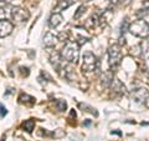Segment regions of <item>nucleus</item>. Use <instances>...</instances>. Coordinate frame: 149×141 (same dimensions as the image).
Returning <instances> with one entry per match:
<instances>
[{
    "mask_svg": "<svg viewBox=\"0 0 149 141\" xmlns=\"http://www.w3.org/2000/svg\"><path fill=\"white\" fill-rule=\"evenodd\" d=\"M11 9H13V6H10L9 4L5 6L0 8V21L1 20H11Z\"/></svg>",
    "mask_w": 149,
    "mask_h": 141,
    "instance_id": "13",
    "label": "nucleus"
},
{
    "mask_svg": "<svg viewBox=\"0 0 149 141\" xmlns=\"http://www.w3.org/2000/svg\"><path fill=\"white\" fill-rule=\"evenodd\" d=\"M118 3H119V0H111V4H112V5H117Z\"/></svg>",
    "mask_w": 149,
    "mask_h": 141,
    "instance_id": "25",
    "label": "nucleus"
},
{
    "mask_svg": "<svg viewBox=\"0 0 149 141\" xmlns=\"http://www.w3.org/2000/svg\"><path fill=\"white\" fill-rule=\"evenodd\" d=\"M128 31L134 36L146 39L149 35V24L144 20V19H139V20L132 23L128 27Z\"/></svg>",
    "mask_w": 149,
    "mask_h": 141,
    "instance_id": "2",
    "label": "nucleus"
},
{
    "mask_svg": "<svg viewBox=\"0 0 149 141\" xmlns=\"http://www.w3.org/2000/svg\"><path fill=\"white\" fill-rule=\"evenodd\" d=\"M80 107H82L83 109V111H87V112H90V114H92V115H95V116H97L98 114H97V111L93 109V107H91V106H88L87 104H80Z\"/></svg>",
    "mask_w": 149,
    "mask_h": 141,
    "instance_id": "20",
    "label": "nucleus"
},
{
    "mask_svg": "<svg viewBox=\"0 0 149 141\" xmlns=\"http://www.w3.org/2000/svg\"><path fill=\"white\" fill-rule=\"evenodd\" d=\"M73 4V0H58L57 5L55 6V13H60L62 10H66Z\"/></svg>",
    "mask_w": 149,
    "mask_h": 141,
    "instance_id": "14",
    "label": "nucleus"
},
{
    "mask_svg": "<svg viewBox=\"0 0 149 141\" xmlns=\"http://www.w3.org/2000/svg\"><path fill=\"white\" fill-rule=\"evenodd\" d=\"M130 96L138 104H144L147 101V99L149 96V91L147 90L146 87H138V89H134L130 92Z\"/></svg>",
    "mask_w": 149,
    "mask_h": 141,
    "instance_id": "6",
    "label": "nucleus"
},
{
    "mask_svg": "<svg viewBox=\"0 0 149 141\" xmlns=\"http://www.w3.org/2000/svg\"><path fill=\"white\" fill-rule=\"evenodd\" d=\"M130 1H132V0H119V3H118V4H120V5H124V6H127L128 4H130Z\"/></svg>",
    "mask_w": 149,
    "mask_h": 141,
    "instance_id": "23",
    "label": "nucleus"
},
{
    "mask_svg": "<svg viewBox=\"0 0 149 141\" xmlns=\"http://www.w3.org/2000/svg\"><path fill=\"white\" fill-rule=\"evenodd\" d=\"M128 21H127V19H124V21L122 23V26H120V36H123L125 34V31L128 30Z\"/></svg>",
    "mask_w": 149,
    "mask_h": 141,
    "instance_id": "21",
    "label": "nucleus"
},
{
    "mask_svg": "<svg viewBox=\"0 0 149 141\" xmlns=\"http://www.w3.org/2000/svg\"><path fill=\"white\" fill-rule=\"evenodd\" d=\"M0 1H6V3H11L13 0H0Z\"/></svg>",
    "mask_w": 149,
    "mask_h": 141,
    "instance_id": "26",
    "label": "nucleus"
},
{
    "mask_svg": "<svg viewBox=\"0 0 149 141\" xmlns=\"http://www.w3.org/2000/svg\"><path fill=\"white\" fill-rule=\"evenodd\" d=\"M8 114V110H6V107H4V105L0 104V117H4Z\"/></svg>",
    "mask_w": 149,
    "mask_h": 141,
    "instance_id": "22",
    "label": "nucleus"
},
{
    "mask_svg": "<svg viewBox=\"0 0 149 141\" xmlns=\"http://www.w3.org/2000/svg\"><path fill=\"white\" fill-rule=\"evenodd\" d=\"M19 102H20V104H25V105H32L35 102V99L30 95H27V94L22 92L21 95L19 96Z\"/></svg>",
    "mask_w": 149,
    "mask_h": 141,
    "instance_id": "15",
    "label": "nucleus"
},
{
    "mask_svg": "<svg viewBox=\"0 0 149 141\" xmlns=\"http://www.w3.org/2000/svg\"><path fill=\"white\" fill-rule=\"evenodd\" d=\"M120 60H122V51H120V48L117 44L111 45L109 49H108V64H109V68L112 70L116 69L120 64Z\"/></svg>",
    "mask_w": 149,
    "mask_h": 141,
    "instance_id": "4",
    "label": "nucleus"
},
{
    "mask_svg": "<svg viewBox=\"0 0 149 141\" xmlns=\"http://www.w3.org/2000/svg\"><path fill=\"white\" fill-rule=\"evenodd\" d=\"M141 45V53L146 59H149V40H143Z\"/></svg>",
    "mask_w": 149,
    "mask_h": 141,
    "instance_id": "16",
    "label": "nucleus"
},
{
    "mask_svg": "<svg viewBox=\"0 0 149 141\" xmlns=\"http://www.w3.org/2000/svg\"><path fill=\"white\" fill-rule=\"evenodd\" d=\"M55 105H56V107H57L58 111H65V110H66V107H67L66 101H63V100H56Z\"/></svg>",
    "mask_w": 149,
    "mask_h": 141,
    "instance_id": "19",
    "label": "nucleus"
},
{
    "mask_svg": "<svg viewBox=\"0 0 149 141\" xmlns=\"http://www.w3.org/2000/svg\"><path fill=\"white\" fill-rule=\"evenodd\" d=\"M50 63L52 64V66L57 70V71H60V69L63 66V59H62L61 54H58L57 51L52 53L51 56H50Z\"/></svg>",
    "mask_w": 149,
    "mask_h": 141,
    "instance_id": "10",
    "label": "nucleus"
},
{
    "mask_svg": "<svg viewBox=\"0 0 149 141\" xmlns=\"http://www.w3.org/2000/svg\"><path fill=\"white\" fill-rule=\"evenodd\" d=\"M20 70H21V74H22V75H25V76H27V75H29V68H21Z\"/></svg>",
    "mask_w": 149,
    "mask_h": 141,
    "instance_id": "24",
    "label": "nucleus"
},
{
    "mask_svg": "<svg viewBox=\"0 0 149 141\" xmlns=\"http://www.w3.org/2000/svg\"><path fill=\"white\" fill-rule=\"evenodd\" d=\"M14 30L13 23L9 20H1L0 21V37H5L8 35H10Z\"/></svg>",
    "mask_w": 149,
    "mask_h": 141,
    "instance_id": "8",
    "label": "nucleus"
},
{
    "mask_svg": "<svg viewBox=\"0 0 149 141\" xmlns=\"http://www.w3.org/2000/svg\"><path fill=\"white\" fill-rule=\"evenodd\" d=\"M113 79H114V71H113V70H112V69L106 70V71L102 74V76H101L102 86H103V87H109L112 81H113Z\"/></svg>",
    "mask_w": 149,
    "mask_h": 141,
    "instance_id": "9",
    "label": "nucleus"
},
{
    "mask_svg": "<svg viewBox=\"0 0 149 141\" xmlns=\"http://www.w3.org/2000/svg\"><path fill=\"white\" fill-rule=\"evenodd\" d=\"M112 89V94H114V95H124L125 92V86H124V84L120 81L119 79H113V81H112L111 84V86Z\"/></svg>",
    "mask_w": 149,
    "mask_h": 141,
    "instance_id": "7",
    "label": "nucleus"
},
{
    "mask_svg": "<svg viewBox=\"0 0 149 141\" xmlns=\"http://www.w3.org/2000/svg\"><path fill=\"white\" fill-rule=\"evenodd\" d=\"M57 40H58V37L54 35L52 32H46L44 36V45L47 46V48H52V46L57 44Z\"/></svg>",
    "mask_w": 149,
    "mask_h": 141,
    "instance_id": "11",
    "label": "nucleus"
},
{
    "mask_svg": "<svg viewBox=\"0 0 149 141\" xmlns=\"http://www.w3.org/2000/svg\"><path fill=\"white\" fill-rule=\"evenodd\" d=\"M86 6L85 5H81L80 8H78L77 9V11L76 13H74V15H73V19H74V20H77V19H80L82 15H83V14H85L86 13Z\"/></svg>",
    "mask_w": 149,
    "mask_h": 141,
    "instance_id": "18",
    "label": "nucleus"
},
{
    "mask_svg": "<svg viewBox=\"0 0 149 141\" xmlns=\"http://www.w3.org/2000/svg\"><path fill=\"white\" fill-rule=\"evenodd\" d=\"M30 14L27 10L19 6H13L11 9V20L15 23H24L29 19Z\"/></svg>",
    "mask_w": 149,
    "mask_h": 141,
    "instance_id": "5",
    "label": "nucleus"
},
{
    "mask_svg": "<svg viewBox=\"0 0 149 141\" xmlns=\"http://www.w3.org/2000/svg\"><path fill=\"white\" fill-rule=\"evenodd\" d=\"M98 68V60L91 51H86L82 58V70L83 73H92Z\"/></svg>",
    "mask_w": 149,
    "mask_h": 141,
    "instance_id": "3",
    "label": "nucleus"
},
{
    "mask_svg": "<svg viewBox=\"0 0 149 141\" xmlns=\"http://www.w3.org/2000/svg\"><path fill=\"white\" fill-rule=\"evenodd\" d=\"M61 56L66 61L76 64L78 61V56H80V46L76 41H66V45L63 46L61 51Z\"/></svg>",
    "mask_w": 149,
    "mask_h": 141,
    "instance_id": "1",
    "label": "nucleus"
},
{
    "mask_svg": "<svg viewBox=\"0 0 149 141\" xmlns=\"http://www.w3.org/2000/svg\"><path fill=\"white\" fill-rule=\"evenodd\" d=\"M21 128L24 130H26L27 133H32V130H34V128H35V120L29 119V120L24 121L22 125H21Z\"/></svg>",
    "mask_w": 149,
    "mask_h": 141,
    "instance_id": "17",
    "label": "nucleus"
},
{
    "mask_svg": "<svg viewBox=\"0 0 149 141\" xmlns=\"http://www.w3.org/2000/svg\"><path fill=\"white\" fill-rule=\"evenodd\" d=\"M63 21V18L60 13H54L49 19V25L50 27H57Z\"/></svg>",
    "mask_w": 149,
    "mask_h": 141,
    "instance_id": "12",
    "label": "nucleus"
}]
</instances>
